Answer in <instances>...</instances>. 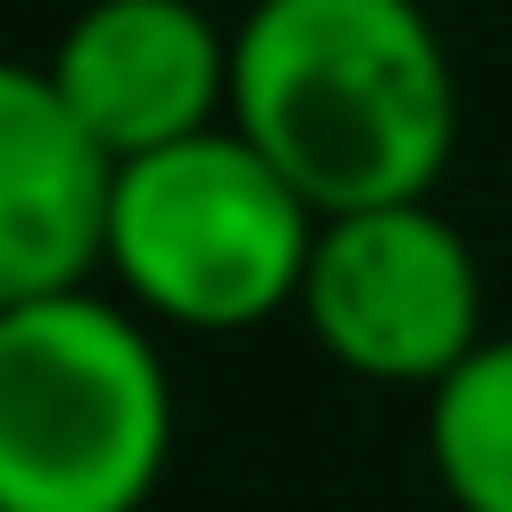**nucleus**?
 Returning <instances> with one entry per match:
<instances>
[{
  "mask_svg": "<svg viewBox=\"0 0 512 512\" xmlns=\"http://www.w3.org/2000/svg\"><path fill=\"white\" fill-rule=\"evenodd\" d=\"M231 128L316 214L436 197L461 86L419 0H256L231 26Z\"/></svg>",
  "mask_w": 512,
  "mask_h": 512,
  "instance_id": "f257e3e1",
  "label": "nucleus"
},
{
  "mask_svg": "<svg viewBox=\"0 0 512 512\" xmlns=\"http://www.w3.org/2000/svg\"><path fill=\"white\" fill-rule=\"evenodd\" d=\"M171 436V359L120 291L0 308V512H146Z\"/></svg>",
  "mask_w": 512,
  "mask_h": 512,
  "instance_id": "f03ea898",
  "label": "nucleus"
},
{
  "mask_svg": "<svg viewBox=\"0 0 512 512\" xmlns=\"http://www.w3.org/2000/svg\"><path fill=\"white\" fill-rule=\"evenodd\" d=\"M316 222L325 214L222 120L111 171L103 274L146 325L248 333L299 316Z\"/></svg>",
  "mask_w": 512,
  "mask_h": 512,
  "instance_id": "7ed1b4c3",
  "label": "nucleus"
},
{
  "mask_svg": "<svg viewBox=\"0 0 512 512\" xmlns=\"http://www.w3.org/2000/svg\"><path fill=\"white\" fill-rule=\"evenodd\" d=\"M299 325L342 376L436 393L478 342H487V274L461 222L436 214V197L325 214L308 256Z\"/></svg>",
  "mask_w": 512,
  "mask_h": 512,
  "instance_id": "20e7f679",
  "label": "nucleus"
},
{
  "mask_svg": "<svg viewBox=\"0 0 512 512\" xmlns=\"http://www.w3.org/2000/svg\"><path fill=\"white\" fill-rule=\"evenodd\" d=\"M43 69L111 163L231 120V26L197 0H86Z\"/></svg>",
  "mask_w": 512,
  "mask_h": 512,
  "instance_id": "39448f33",
  "label": "nucleus"
},
{
  "mask_svg": "<svg viewBox=\"0 0 512 512\" xmlns=\"http://www.w3.org/2000/svg\"><path fill=\"white\" fill-rule=\"evenodd\" d=\"M111 171L52 69L0 52V308L103 282Z\"/></svg>",
  "mask_w": 512,
  "mask_h": 512,
  "instance_id": "423d86ee",
  "label": "nucleus"
},
{
  "mask_svg": "<svg viewBox=\"0 0 512 512\" xmlns=\"http://www.w3.org/2000/svg\"><path fill=\"white\" fill-rule=\"evenodd\" d=\"M427 470L453 512H512V333H487L427 393Z\"/></svg>",
  "mask_w": 512,
  "mask_h": 512,
  "instance_id": "0eeeda50",
  "label": "nucleus"
}]
</instances>
